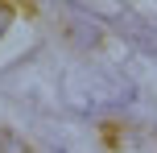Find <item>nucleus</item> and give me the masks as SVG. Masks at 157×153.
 <instances>
[{"label": "nucleus", "mask_w": 157, "mask_h": 153, "mask_svg": "<svg viewBox=\"0 0 157 153\" xmlns=\"http://www.w3.org/2000/svg\"><path fill=\"white\" fill-rule=\"evenodd\" d=\"M0 153H29V149H25L21 141H17V137H8V132H0Z\"/></svg>", "instance_id": "1"}, {"label": "nucleus", "mask_w": 157, "mask_h": 153, "mask_svg": "<svg viewBox=\"0 0 157 153\" xmlns=\"http://www.w3.org/2000/svg\"><path fill=\"white\" fill-rule=\"evenodd\" d=\"M4 25H8V4H0V33H4Z\"/></svg>", "instance_id": "2"}]
</instances>
